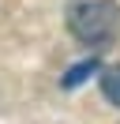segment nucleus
<instances>
[{"label": "nucleus", "instance_id": "f257e3e1", "mask_svg": "<svg viewBox=\"0 0 120 124\" xmlns=\"http://www.w3.org/2000/svg\"><path fill=\"white\" fill-rule=\"evenodd\" d=\"M120 26V4L116 0H71L68 4V30L82 45L109 41Z\"/></svg>", "mask_w": 120, "mask_h": 124}, {"label": "nucleus", "instance_id": "f03ea898", "mask_svg": "<svg viewBox=\"0 0 120 124\" xmlns=\"http://www.w3.org/2000/svg\"><path fill=\"white\" fill-rule=\"evenodd\" d=\"M101 94L112 105H120V64H112V68L101 71Z\"/></svg>", "mask_w": 120, "mask_h": 124}, {"label": "nucleus", "instance_id": "7ed1b4c3", "mask_svg": "<svg viewBox=\"0 0 120 124\" xmlns=\"http://www.w3.org/2000/svg\"><path fill=\"white\" fill-rule=\"evenodd\" d=\"M86 71H94V64H79V68H75V71H71V75H68V79H64V86H75V83H79V79H82V75H86Z\"/></svg>", "mask_w": 120, "mask_h": 124}]
</instances>
